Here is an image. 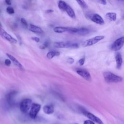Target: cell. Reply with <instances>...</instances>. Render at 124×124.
<instances>
[{
  "instance_id": "17",
  "label": "cell",
  "mask_w": 124,
  "mask_h": 124,
  "mask_svg": "<svg viewBox=\"0 0 124 124\" xmlns=\"http://www.w3.org/2000/svg\"><path fill=\"white\" fill-rule=\"evenodd\" d=\"M90 30L86 28L85 27H81V28H78V31L77 32V34L84 35L87 34L89 33Z\"/></svg>"
},
{
  "instance_id": "2",
  "label": "cell",
  "mask_w": 124,
  "mask_h": 124,
  "mask_svg": "<svg viewBox=\"0 0 124 124\" xmlns=\"http://www.w3.org/2000/svg\"><path fill=\"white\" fill-rule=\"evenodd\" d=\"M54 47L56 48H77L78 47V45L76 43L57 42L53 44Z\"/></svg>"
},
{
  "instance_id": "15",
  "label": "cell",
  "mask_w": 124,
  "mask_h": 124,
  "mask_svg": "<svg viewBox=\"0 0 124 124\" xmlns=\"http://www.w3.org/2000/svg\"><path fill=\"white\" fill-rule=\"evenodd\" d=\"M6 55L9 58V59L11 60V61H12L16 66L17 67H18L20 68H22V65L19 62V61L15 57H14L12 55L8 54V53H6Z\"/></svg>"
},
{
  "instance_id": "8",
  "label": "cell",
  "mask_w": 124,
  "mask_h": 124,
  "mask_svg": "<svg viewBox=\"0 0 124 124\" xmlns=\"http://www.w3.org/2000/svg\"><path fill=\"white\" fill-rule=\"evenodd\" d=\"M0 36L11 43L16 44L17 43V40L1 28V26H0Z\"/></svg>"
},
{
  "instance_id": "5",
  "label": "cell",
  "mask_w": 124,
  "mask_h": 124,
  "mask_svg": "<svg viewBox=\"0 0 124 124\" xmlns=\"http://www.w3.org/2000/svg\"><path fill=\"white\" fill-rule=\"evenodd\" d=\"M81 111L84 115H85L89 119V120L93 121V122H95L98 124H104L103 122L100 119H99L98 117L95 116L92 113L87 111L84 108H81Z\"/></svg>"
},
{
  "instance_id": "13",
  "label": "cell",
  "mask_w": 124,
  "mask_h": 124,
  "mask_svg": "<svg viewBox=\"0 0 124 124\" xmlns=\"http://www.w3.org/2000/svg\"><path fill=\"white\" fill-rule=\"evenodd\" d=\"M43 111L46 114H51L54 112V108L52 105H46L44 106Z\"/></svg>"
},
{
  "instance_id": "4",
  "label": "cell",
  "mask_w": 124,
  "mask_h": 124,
  "mask_svg": "<svg viewBox=\"0 0 124 124\" xmlns=\"http://www.w3.org/2000/svg\"><path fill=\"white\" fill-rule=\"evenodd\" d=\"M31 105L32 101L31 99H24L20 103V109L22 112L26 113L31 108Z\"/></svg>"
},
{
  "instance_id": "11",
  "label": "cell",
  "mask_w": 124,
  "mask_h": 124,
  "mask_svg": "<svg viewBox=\"0 0 124 124\" xmlns=\"http://www.w3.org/2000/svg\"><path fill=\"white\" fill-rule=\"evenodd\" d=\"M91 20L96 24L99 25H103L105 23L102 17L98 14H94L90 17Z\"/></svg>"
},
{
  "instance_id": "18",
  "label": "cell",
  "mask_w": 124,
  "mask_h": 124,
  "mask_svg": "<svg viewBox=\"0 0 124 124\" xmlns=\"http://www.w3.org/2000/svg\"><path fill=\"white\" fill-rule=\"evenodd\" d=\"M106 17L111 21H115L117 19V14L113 12H108L106 14Z\"/></svg>"
},
{
  "instance_id": "6",
  "label": "cell",
  "mask_w": 124,
  "mask_h": 124,
  "mask_svg": "<svg viewBox=\"0 0 124 124\" xmlns=\"http://www.w3.org/2000/svg\"><path fill=\"white\" fill-rule=\"evenodd\" d=\"M124 45V36H122L116 39L111 45V49L115 51L119 50Z\"/></svg>"
},
{
  "instance_id": "20",
  "label": "cell",
  "mask_w": 124,
  "mask_h": 124,
  "mask_svg": "<svg viewBox=\"0 0 124 124\" xmlns=\"http://www.w3.org/2000/svg\"><path fill=\"white\" fill-rule=\"evenodd\" d=\"M60 54L59 52L56 51H51L46 54V57L49 59H52L56 56H59Z\"/></svg>"
},
{
  "instance_id": "31",
  "label": "cell",
  "mask_w": 124,
  "mask_h": 124,
  "mask_svg": "<svg viewBox=\"0 0 124 124\" xmlns=\"http://www.w3.org/2000/svg\"><path fill=\"white\" fill-rule=\"evenodd\" d=\"M5 2L8 5H11V1L10 0H5Z\"/></svg>"
},
{
  "instance_id": "24",
  "label": "cell",
  "mask_w": 124,
  "mask_h": 124,
  "mask_svg": "<svg viewBox=\"0 0 124 124\" xmlns=\"http://www.w3.org/2000/svg\"><path fill=\"white\" fill-rule=\"evenodd\" d=\"M20 21L22 23V24L26 27V28H27L28 25V23H27V22L26 21V20L24 18H21L20 19Z\"/></svg>"
},
{
  "instance_id": "29",
  "label": "cell",
  "mask_w": 124,
  "mask_h": 124,
  "mask_svg": "<svg viewBox=\"0 0 124 124\" xmlns=\"http://www.w3.org/2000/svg\"><path fill=\"white\" fill-rule=\"evenodd\" d=\"M67 62L70 63H73L74 62V60L72 58H69L67 59Z\"/></svg>"
},
{
  "instance_id": "21",
  "label": "cell",
  "mask_w": 124,
  "mask_h": 124,
  "mask_svg": "<svg viewBox=\"0 0 124 124\" xmlns=\"http://www.w3.org/2000/svg\"><path fill=\"white\" fill-rule=\"evenodd\" d=\"M58 7L59 8V9H60L61 10H63V11H65L68 4L65 2H64V1H62V0H60L59 2H58Z\"/></svg>"
},
{
  "instance_id": "3",
  "label": "cell",
  "mask_w": 124,
  "mask_h": 124,
  "mask_svg": "<svg viewBox=\"0 0 124 124\" xmlns=\"http://www.w3.org/2000/svg\"><path fill=\"white\" fill-rule=\"evenodd\" d=\"M104 38H105V36H103V35H99V36H96L93 37V38L87 39L86 41H85L84 42H83L82 44V46L83 47L93 46V45L97 43L98 42L100 41L101 40H103Z\"/></svg>"
},
{
  "instance_id": "14",
  "label": "cell",
  "mask_w": 124,
  "mask_h": 124,
  "mask_svg": "<svg viewBox=\"0 0 124 124\" xmlns=\"http://www.w3.org/2000/svg\"><path fill=\"white\" fill-rule=\"evenodd\" d=\"M115 61L116 62V67L119 69L121 68L123 63V59L121 54L120 53H117L115 56Z\"/></svg>"
},
{
  "instance_id": "16",
  "label": "cell",
  "mask_w": 124,
  "mask_h": 124,
  "mask_svg": "<svg viewBox=\"0 0 124 124\" xmlns=\"http://www.w3.org/2000/svg\"><path fill=\"white\" fill-rule=\"evenodd\" d=\"M29 30L31 32H33L34 33H41L43 32V30L41 28L33 24H30Z\"/></svg>"
},
{
  "instance_id": "7",
  "label": "cell",
  "mask_w": 124,
  "mask_h": 124,
  "mask_svg": "<svg viewBox=\"0 0 124 124\" xmlns=\"http://www.w3.org/2000/svg\"><path fill=\"white\" fill-rule=\"evenodd\" d=\"M41 105L38 104L36 103H33L32 104L31 107V108L30 112H29V115L30 117L32 119H35L40 110L41 108Z\"/></svg>"
},
{
  "instance_id": "9",
  "label": "cell",
  "mask_w": 124,
  "mask_h": 124,
  "mask_svg": "<svg viewBox=\"0 0 124 124\" xmlns=\"http://www.w3.org/2000/svg\"><path fill=\"white\" fill-rule=\"evenodd\" d=\"M76 72L78 73V75H79L85 80L88 81H91L92 80V77L91 76V74L87 70L84 69L78 68L76 70Z\"/></svg>"
},
{
  "instance_id": "25",
  "label": "cell",
  "mask_w": 124,
  "mask_h": 124,
  "mask_svg": "<svg viewBox=\"0 0 124 124\" xmlns=\"http://www.w3.org/2000/svg\"><path fill=\"white\" fill-rule=\"evenodd\" d=\"M85 57H83L82 58H81L78 61V63L80 65H83L84 63V62H85Z\"/></svg>"
},
{
  "instance_id": "22",
  "label": "cell",
  "mask_w": 124,
  "mask_h": 124,
  "mask_svg": "<svg viewBox=\"0 0 124 124\" xmlns=\"http://www.w3.org/2000/svg\"><path fill=\"white\" fill-rule=\"evenodd\" d=\"M77 2L83 8H86L88 7L86 3L84 0H77Z\"/></svg>"
},
{
  "instance_id": "26",
  "label": "cell",
  "mask_w": 124,
  "mask_h": 124,
  "mask_svg": "<svg viewBox=\"0 0 124 124\" xmlns=\"http://www.w3.org/2000/svg\"><path fill=\"white\" fill-rule=\"evenodd\" d=\"M83 124H95V123L90 120H87L84 121Z\"/></svg>"
},
{
  "instance_id": "27",
  "label": "cell",
  "mask_w": 124,
  "mask_h": 124,
  "mask_svg": "<svg viewBox=\"0 0 124 124\" xmlns=\"http://www.w3.org/2000/svg\"><path fill=\"white\" fill-rule=\"evenodd\" d=\"M11 60L10 59H6L5 60V64L7 65V66H9L11 64Z\"/></svg>"
},
{
  "instance_id": "28",
  "label": "cell",
  "mask_w": 124,
  "mask_h": 124,
  "mask_svg": "<svg viewBox=\"0 0 124 124\" xmlns=\"http://www.w3.org/2000/svg\"><path fill=\"white\" fill-rule=\"evenodd\" d=\"M33 40H34L36 43H38L40 41V38L37 37H33L31 38Z\"/></svg>"
},
{
  "instance_id": "23",
  "label": "cell",
  "mask_w": 124,
  "mask_h": 124,
  "mask_svg": "<svg viewBox=\"0 0 124 124\" xmlns=\"http://www.w3.org/2000/svg\"><path fill=\"white\" fill-rule=\"evenodd\" d=\"M6 12L9 14H13L15 13L14 9L13 7H8L6 8Z\"/></svg>"
},
{
  "instance_id": "10",
  "label": "cell",
  "mask_w": 124,
  "mask_h": 124,
  "mask_svg": "<svg viewBox=\"0 0 124 124\" xmlns=\"http://www.w3.org/2000/svg\"><path fill=\"white\" fill-rule=\"evenodd\" d=\"M17 92L16 91H13L8 93L6 96V100L9 106H12L14 104V98Z\"/></svg>"
},
{
  "instance_id": "12",
  "label": "cell",
  "mask_w": 124,
  "mask_h": 124,
  "mask_svg": "<svg viewBox=\"0 0 124 124\" xmlns=\"http://www.w3.org/2000/svg\"><path fill=\"white\" fill-rule=\"evenodd\" d=\"M73 27H65L62 26L55 27L53 29V31L56 33H63L65 32H69L72 33Z\"/></svg>"
},
{
  "instance_id": "19",
  "label": "cell",
  "mask_w": 124,
  "mask_h": 124,
  "mask_svg": "<svg viewBox=\"0 0 124 124\" xmlns=\"http://www.w3.org/2000/svg\"><path fill=\"white\" fill-rule=\"evenodd\" d=\"M67 14H68V15L71 17V18H75V16H76V15H75V12L74 11V10L69 5H68L65 10Z\"/></svg>"
},
{
  "instance_id": "30",
  "label": "cell",
  "mask_w": 124,
  "mask_h": 124,
  "mask_svg": "<svg viewBox=\"0 0 124 124\" xmlns=\"http://www.w3.org/2000/svg\"><path fill=\"white\" fill-rule=\"evenodd\" d=\"M97 2H99L100 3H101V4H106V3H107V1H106V0H97Z\"/></svg>"
},
{
  "instance_id": "32",
  "label": "cell",
  "mask_w": 124,
  "mask_h": 124,
  "mask_svg": "<svg viewBox=\"0 0 124 124\" xmlns=\"http://www.w3.org/2000/svg\"><path fill=\"white\" fill-rule=\"evenodd\" d=\"M46 13H50L53 12V10H51V9H50V10H46Z\"/></svg>"
},
{
  "instance_id": "1",
  "label": "cell",
  "mask_w": 124,
  "mask_h": 124,
  "mask_svg": "<svg viewBox=\"0 0 124 124\" xmlns=\"http://www.w3.org/2000/svg\"><path fill=\"white\" fill-rule=\"evenodd\" d=\"M105 81L107 83H118L123 80V78L110 72H105L103 73Z\"/></svg>"
}]
</instances>
